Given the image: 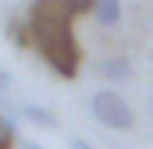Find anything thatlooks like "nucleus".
Here are the masks:
<instances>
[{"instance_id":"obj_7","label":"nucleus","mask_w":153,"mask_h":149,"mask_svg":"<svg viewBox=\"0 0 153 149\" xmlns=\"http://www.w3.org/2000/svg\"><path fill=\"white\" fill-rule=\"evenodd\" d=\"M11 146H14V128H11V121L0 117V149H11Z\"/></svg>"},{"instance_id":"obj_1","label":"nucleus","mask_w":153,"mask_h":149,"mask_svg":"<svg viewBox=\"0 0 153 149\" xmlns=\"http://www.w3.org/2000/svg\"><path fill=\"white\" fill-rule=\"evenodd\" d=\"M29 32L36 43L39 57L61 74V78H75L78 74V43L71 32V14L53 4V0H36L32 14H29Z\"/></svg>"},{"instance_id":"obj_2","label":"nucleus","mask_w":153,"mask_h":149,"mask_svg":"<svg viewBox=\"0 0 153 149\" xmlns=\"http://www.w3.org/2000/svg\"><path fill=\"white\" fill-rule=\"evenodd\" d=\"M89 110H93V117H96L103 128H111V131H128V128L135 124V114H132V107H128V103L117 96L114 89H100V92L93 96Z\"/></svg>"},{"instance_id":"obj_10","label":"nucleus","mask_w":153,"mask_h":149,"mask_svg":"<svg viewBox=\"0 0 153 149\" xmlns=\"http://www.w3.org/2000/svg\"><path fill=\"white\" fill-rule=\"evenodd\" d=\"M25 149H43V146H36V142H25Z\"/></svg>"},{"instance_id":"obj_3","label":"nucleus","mask_w":153,"mask_h":149,"mask_svg":"<svg viewBox=\"0 0 153 149\" xmlns=\"http://www.w3.org/2000/svg\"><path fill=\"white\" fill-rule=\"evenodd\" d=\"M96 74L107 82H125L132 74V64H128V57H103V60H96Z\"/></svg>"},{"instance_id":"obj_4","label":"nucleus","mask_w":153,"mask_h":149,"mask_svg":"<svg viewBox=\"0 0 153 149\" xmlns=\"http://www.w3.org/2000/svg\"><path fill=\"white\" fill-rule=\"evenodd\" d=\"M93 14L100 25H117L121 18V0H93Z\"/></svg>"},{"instance_id":"obj_5","label":"nucleus","mask_w":153,"mask_h":149,"mask_svg":"<svg viewBox=\"0 0 153 149\" xmlns=\"http://www.w3.org/2000/svg\"><path fill=\"white\" fill-rule=\"evenodd\" d=\"M22 114H25L32 124H43V128H57V117H53L50 110H43V107H29V103H25V107H22Z\"/></svg>"},{"instance_id":"obj_9","label":"nucleus","mask_w":153,"mask_h":149,"mask_svg":"<svg viewBox=\"0 0 153 149\" xmlns=\"http://www.w3.org/2000/svg\"><path fill=\"white\" fill-rule=\"evenodd\" d=\"M71 149H93V146H89L85 139H71Z\"/></svg>"},{"instance_id":"obj_8","label":"nucleus","mask_w":153,"mask_h":149,"mask_svg":"<svg viewBox=\"0 0 153 149\" xmlns=\"http://www.w3.org/2000/svg\"><path fill=\"white\" fill-rule=\"evenodd\" d=\"M0 89H11V74L4 71V68H0Z\"/></svg>"},{"instance_id":"obj_6","label":"nucleus","mask_w":153,"mask_h":149,"mask_svg":"<svg viewBox=\"0 0 153 149\" xmlns=\"http://www.w3.org/2000/svg\"><path fill=\"white\" fill-rule=\"evenodd\" d=\"M53 4H61L71 18H75V14H82V11H93V0H53Z\"/></svg>"}]
</instances>
